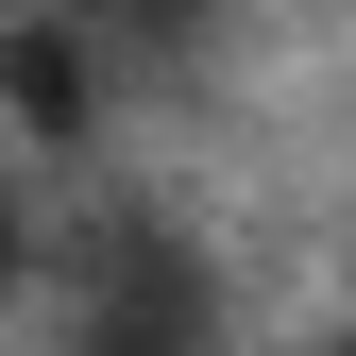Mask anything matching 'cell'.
Masks as SVG:
<instances>
[{
  "label": "cell",
  "instance_id": "2",
  "mask_svg": "<svg viewBox=\"0 0 356 356\" xmlns=\"http://www.w3.org/2000/svg\"><path fill=\"white\" fill-rule=\"evenodd\" d=\"M204 0H51V34H85V51H170Z\"/></svg>",
  "mask_w": 356,
  "mask_h": 356
},
{
  "label": "cell",
  "instance_id": "3",
  "mask_svg": "<svg viewBox=\"0 0 356 356\" xmlns=\"http://www.w3.org/2000/svg\"><path fill=\"white\" fill-rule=\"evenodd\" d=\"M0 289H17V187H0Z\"/></svg>",
  "mask_w": 356,
  "mask_h": 356
},
{
  "label": "cell",
  "instance_id": "4",
  "mask_svg": "<svg viewBox=\"0 0 356 356\" xmlns=\"http://www.w3.org/2000/svg\"><path fill=\"white\" fill-rule=\"evenodd\" d=\"M339 356H356V339H339Z\"/></svg>",
  "mask_w": 356,
  "mask_h": 356
},
{
  "label": "cell",
  "instance_id": "1",
  "mask_svg": "<svg viewBox=\"0 0 356 356\" xmlns=\"http://www.w3.org/2000/svg\"><path fill=\"white\" fill-rule=\"evenodd\" d=\"M68 356H220V272L153 220H119L85 254V305H68Z\"/></svg>",
  "mask_w": 356,
  "mask_h": 356
}]
</instances>
